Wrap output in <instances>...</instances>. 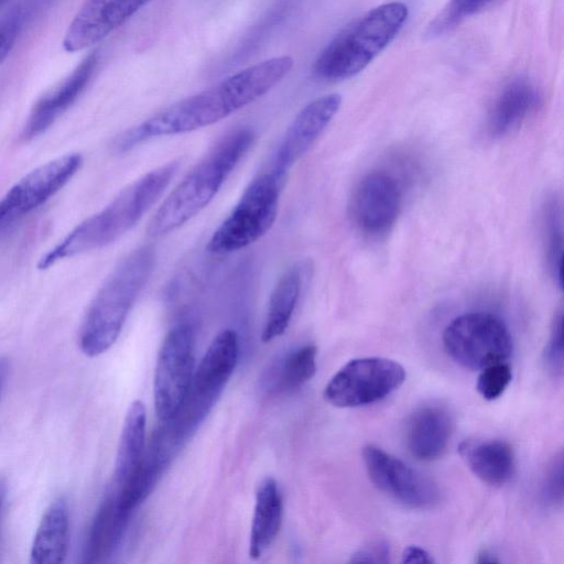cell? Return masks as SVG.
<instances>
[{
  "label": "cell",
  "instance_id": "obj_1",
  "mask_svg": "<svg viewBox=\"0 0 564 564\" xmlns=\"http://www.w3.org/2000/svg\"><path fill=\"white\" fill-rule=\"evenodd\" d=\"M292 66L293 58L286 55L249 66L127 130L116 140L115 148L124 152L151 138L189 132L216 123L268 93Z\"/></svg>",
  "mask_w": 564,
  "mask_h": 564
},
{
  "label": "cell",
  "instance_id": "obj_25",
  "mask_svg": "<svg viewBox=\"0 0 564 564\" xmlns=\"http://www.w3.org/2000/svg\"><path fill=\"white\" fill-rule=\"evenodd\" d=\"M316 356L317 348L313 344L289 351L279 366L275 389L290 391L310 381L316 372Z\"/></svg>",
  "mask_w": 564,
  "mask_h": 564
},
{
  "label": "cell",
  "instance_id": "obj_28",
  "mask_svg": "<svg viewBox=\"0 0 564 564\" xmlns=\"http://www.w3.org/2000/svg\"><path fill=\"white\" fill-rule=\"evenodd\" d=\"M495 0H448L443 11L435 18L429 28L430 35L443 34L466 18L478 13Z\"/></svg>",
  "mask_w": 564,
  "mask_h": 564
},
{
  "label": "cell",
  "instance_id": "obj_3",
  "mask_svg": "<svg viewBox=\"0 0 564 564\" xmlns=\"http://www.w3.org/2000/svg\"><path fill=\"white\" fill-rule=\"evenodd\" d=\"M154 262V249L142 246L129 253L107 278L90 302L79 328L78 344L86 356H99L116 343L153 272Z\"/></svg>",
  "mask_w": 564,
  "mask_h": 564
},
{
  "label": "cell",
  "instance_id": "obj_4",
  "mask_svg": "<svg viewBox=\"0 0 564 564\" xmlns=\"http://www.w3.org/2000/svg\"><path fill=\"white\" fill-rule=\"evenodd\" d=\"M253 139V132L246 128L224 137L163 200L149 223L148 235H167L203 210L250 149Z\"/></svg>",
  "mask_w": 564,
  "mask_h": 564
},
{
  "label": "cell",
  "instance_id": "obj_6",
  "mask_svg": "<svg viewBox=\"0 0 564 564\" xmlns=\"http://www.w3.org/2000/svg\"><path fill=\"white\" fill-rule=\"evenodd\" d=\"M284 175L268 170L245 189L229 216L216 229L207 249L216 254L238 251L263 237L273 226Z\"/></svg>",
  "mask_w": 564,
  "mask_h": 564
},
{
  "label": "cell",
  "instance_id": "obj_8",
  "mask_svg": "<svg viewBox=\"0 0 564 564\" xmlns=\"http://www.w3.org/2000/svg\"><path fill=\"white\" fill-rule=\"evenodd\" d=\"M443 346L455 362L470 370L505 362L512 354L507 325L488 312H469L454 318L444 329Z\"/></svg>",
  "mask_w": 564,
  "mask_h": 564
},
{
  "label": "cell",
  "instance_id": "obj_30",
  "mask_svg": "<svg viewBox=\"0 0 564 564\" xmlns=\"http://www.w3.org/2000/svg\"><path fill=\"white\" fill-rule=\"evenodd\" d=\"M544 362L555 377L563 373V311L554 317L549 340L544 349Z\"/></svg>",
  "mask_w": 564,
  "mask_h": 564
},
{
  "label": "cell",
  "instance_id": "obj_24",
  "mask_svg": "<svg viewBox=\"0 0 564 564\" xmlns=\"http://www.w3.org/2000/svg\"><path fill=\"white\" fill-rule=\"evenodd\" d=\"M302 285V274L297 267L289 269L279 279L269 300V306L261 340L269 343L281 336L288 328L293 315Z\"/></svg>",
  "mask_w": 564,
  "mask_h": 564
},
{
  "label": "cell",
  "instance_id": "obj_13",
  "mask_svg": "<svg viewBox=\"0 0 564 564\" xmlns=\"http://www.w3.org/2000/svg\"><path fill=\"white\" fill-rule=\"evenodd\" d=\"M402 207V192L397 180L381 171L367 174L356 186L350 213L354 223L369 235L388 231Z\"/></svg>",
  "mask_w": 564,
  "mask_h": 564
},
{
  "label": "cell",
  "instance_id": "obj_7",
  "mask_svg": "<svg viewBox=\"0 0 564 564\" xmlns=\"http://www.w3.org/2000/svg\"><path fill=\"white\" fill-rule=\"evenodd\" d=\"M239 356L238 335L225 329L216 335L194 370L186 397L172 420L185 436L208 414L231 377Z\"/></svg>",
  "mask_w": 564,
  "mask_h": 564
},
{
  "label": "cell",
  "instance_id": "obj_36",
  "mask_svg": "<svg viewBox=\"0 0 564 564\" xmlns=\"http://www.w3.org/2000/svg\"><path fill=\"white\" fill-rule=\"evenodd\" d=\"M7 496V482L3 479H0V520H1V512L4 505Z\"/></svg>",
  "mask_w": 564,
  "mask_h": 564
},
{
  "label": "cell",
  "instance_id": "obj_19",
  "mask_svg": "<svg viewBox=\"0 0 564 564\" xmlns=\"http://www.w3.org/2000/svg\"><path fill=\"white\" fill-rule=\"evenodd\" d=\"M458 453L473 474L490 486H503L514 474L513 449L502 440H465Z\"/></svg>",
  "mask_w": 564,
  "mask_h": 564
},
{
  "label": "cell",
  "instance_id": "obj_35",
  "mask_svg": "<svg viewBox=\"0 0 564 564\" xmlns=\"http://www.w3.org/2000/svg\"><path fill=\"white\" fill-rule=\"evenodd\" d=\"M477 563L484 564V563H498L499 560L496 557L495 554H492L488 550H482L477 554L476 558Z\"/></svg>",
  "mask_w": 564,
  "mask_h": 564
},
{
  "label": "cell",
  "instance_id": "obj_15",
  "mask_svg": "<svg viewBox=\"0 0 564 564\" xmlns=\"http://www.w3.org/2000/svg\"><path fill=\"white\" fill-rule=\"evenodd\" d=\"M341 105L339 94H328L308 102L293 119L278 148L271 170L286 176L318 139Z\"/></svg>",
  "mask_w": 564,
  "mask_h": 564
},
{
  "label": "cell",
  "instance_id": "obj_2",
  "mask_svg": "<svg viewBox=\"0 0 564 564\" xmlns=\"http://www.w3.org/2000/svg\"><path fill=\"white\" fill-rule=\"evenodd\" d=\"M169 162L124 187L104 209L88 217L51 248L37 262L47 270L67 258L106 247L131 230L161 197L178 170Z\"/></svg>",
  "mask_w": 564,
  "mask_h": 564
},
{
  "label": "cell",
  "instance_id": "obj_20",
  "mask_svg": "<svg viewBox=\"0 0 564 564\" xmlns=\"http://www.w3.org/2000/svg\"><path fill=\"white\" fill-rule=\"evenodd\" d=\"M68 547L69 509L67 500L59 497L51 502L40 521L31 547V563H62Z\"/></svg>",
  "mask_w": 564,
  "mask_h": 564
},
{
  "label": "cell",
  "instance_id": "obj_31",
  "mask_svg": "<svg viewBox=\"0 0 564 564\" xmlns=\"http://www.w3.org/2000/svg\"><path fill=\"white\" fill-rule=\"evenodd\" d=\"M542 497L547 505L557 506L563 501V453L551 459L542 484Z\"/></svg>",
  "mask_w": 564,
  "mask_h": 564
},
{
  "label": "cell",
  "instance_id": "obj_26",
  "mask_svg": "<svg viewBox=\"0 0 564 564\" xmlns=\"http://www.w3.org/2000/svg\"><path fill=\"white\" fill-rule=\"evenodd\" d=\"M50 2L51 0H24L0 21V64L8 57L24 26Z\"/></svg>",
  "mask_w": 564,
  "mask_h": 564
},
{
  "label": "cell",
  "instance_id": "obj_14",
  "mask_svg": "<svg viewBox=\"0 0 564 564\" xmlns=\"http://www.w3.org/2000/svg\"><path fill=\"white\" fill-rule=\"evenodd\" d=\"M149 0H85L69 23L63 46L67 52L90 47L121 26Z\"/></svg>",
  "mask_w": 564,
  "mask_h": 564
},
{
  "label": "cell",
  "instance_id": "obj_37",
  "mask_svg": "<svg viewBox=\"0 0 564 564\" xmlns=\"http://www.w3.org/2000/svg\"><path fill=\"white\" fill-rule=\"evenodd\" d=\"M8 0H0V7H2Z\"/></svg>",
  "mask_w": 564,
  "mask_h": 564
},
{
  "label": "cell",
  "instance_id": "obj_23",
  "mask_svg": "<svg viewBox=\"0 0 564 564\" xmlns=\"http://www.w3.org/2000/svg\"><path fill=\"white\" fill-rule=\"evenodd\" d=\"M145 408L140 400L131 403L121 431L115 464L113 486L126 484L140 468L145 446Z\"/></svg>",
  "mask_w": 564,
  "mask_h": 564
},
{
  "label": "cell",
  "instance_id": "obj_32",
  "mask_svg": "<svg viewBox=\"0 0 564 564\" xmlns=\"http://www.w3.org/2000/svg\"><path fill=\"white\" fill-rule=\"evenodd\" d=\"M390 561V546L386 541H375L356 551L349 562L351 563H388Z\"/></svg>",
  "mask_w": 564,
  "mask_h": 564
},
{
  "label": "cell",
  "instance_id": "obj_9",
  "mask_svg": "<svg viewBox=\"0 0 564 564\" xmlns=\"http://www.w3.org/2000/svg\"><path fill=\"white\" fill-rule=\"evenodd\" d=\"M404 380V368L392 359L356 358L330 378L324 389V399L337 408L368 405L387 398Z\"/></svg>",
  "mask_w": 564,
  "mask_h": 564
},
{
  "label": "cell",
  "instance_id": "obj_11",
  "mask_svg": "<svg viewBox=\"0 0 564 564\" xmlns=\"http://www.w3.org/2000/svg\"><path fill=\"white\" fill-rule=\"evenodd\" d=\"M83 164L79 153L44 163L20 178L0 199V232L62 189Z\"/></svg>",
  "mask_w": 564,
  "mask_h": 564
},
{
  "label": "cell",
  "instance_id": "obj_10",
  "mask_svg": "<svg viewBox=\"0 0 564 564\" xmlns=\"http://www.w3.org/2000/svg\"><path fill=\"white\" fill-rule=\"evenodd\" d=\"M194 332L185 323L171 328L161 345L153 394L155 413L162 423L175 416L186 397L194 373Z\"/></svg>",
  "mask_w": 564,
  "mask_h": 564
},
{
  "label": "cell",
  "instance_id": "obj_27",
  "mask_svg": "<svg viewBox=\"0 0 564 564\" xmlns=\"http://www.w3.org/2000/svg\"><path fill=\"white\" fill-rule=\"evenodd\" d=\"M546 258L554 281L562 289L563 231L561 213L556 203H551L545 212Z\"/></svg>",
  "mask_w": 564,
  "mask_h": 564
},
{
  "label": "cell",
  "instance_id": "obj_12",
  "mask_svg": "<svg viewBox=\"0 0 564 564\" xmlns=\"http://www.w3.org/2000/svg\"><path fill=\"white\" fill-rule=\"evenodd\" d=\"M362 459L371 482L399 503L426 509L440 499L436 484L400 458L375 445L362 449Z\"/></svg>",
  "mask_w": 564,
  "mask_h": 564
},
{
  "label": "cell",
  "instance_id": "obj_5",
  "mask_svg": "<svg viewBox=\"0 0 564 564\" xmlns=\"http://www.w3.org/2000/svg\"><path fill=\"white\" fill-rule=\"evenodd\" d=\"M408 17V6L398 1L369 10L321 52L313 67L315 75L326 80L356 76L397 37Z\"/></svg>",
  "mask_w": 564,
  "mask_h": 564
},
{
  "label": "cell",
  "instance_id": "obj_34",
  "mask_svg": "<svg viewBox=\"0 0 564 564\" xmlns=\"http://www.w3.org/2000/svg\"><path fill=\"white\" fill-rule=\"evenodd\" d=\"M9 375V362L6 358H0V399L4 390Z\"/></svg>",
  "mask_w": 564,
  "mask_h": 564
},
{
  "label": "cell",
  "instance_id": "obj_17",
  "mask_svg": "<svg viewBox=\"0 0 564 564\" xmlns=\"http://www.w3.org/2000/svg\"><path fill=\"white\" fill-rule=\"evenodd\" d=\"M453 424L452 414L445 406L427 404L415 409L405 423L408 451L422 462L440 458L451 441Z\"/></svg>",
  "mask_w": 564,
  "mask_h": 564
},
{
  "label": "cell",
  "instance_id": "obj_18",
  "mask_svg": "<svg viewBox=\"0 0 564 564\" xmlns=\"http://www.w3.org/2000/svg\"><path fill=\"white\" fill-rule=\"evenodd\" d=\"M540 93L534 84L522 76L510 80L496 97L488 117L487 130L500 138L518 128L539 106Z\"/></svg>",
  "mask_w": 564,
  "mask_h": 564
},
{
  "label": "cell",
  "instance_id": "obj_33",
  "mask_svg": "<svg viewBox=\"0 0 564 564\" xmlns=\"http://www.w3.org/2000/svg\"><path fill=\"white\" fill-rule=\"evenodd\" d=\"M402 562L403 563H420V564H430L433 563L434 560L431 554L422 547L411 545L404 549L402 553Z\"/></svg>",
  "mask_w": 564,
  "mask_h": 564
},
{
  "label": "cell",
  "instance_id": "obj_22",
  "mask_svg": "<svg viewBox=\"0 0 564 564\" xmlns=\"http://www.w3.org/2000/svg\"><path fill=\"white\" fill-rule=\"evenodd\" d=\"M130 517L119 508L111 489L101 501L91 523L85 545V561H106L117 549Z\"/></svg>",
  "mask_w": 564,
  "mask_h": 564
},
{
  "label": "cell",
  "instance_id": "obj_16",
  "mask_svg": "<svg viewBox=\"0 0 564 564\" xmlns=\"http://www.w3.org/2000/svg\"><path fill=\"white\" fill-rule=\"evenodd\" d=\"M97 63V52L90 53L62 82L37 99L23 127V140L30 141L41 135L77 100Z\"/></svg>",
  "mask_w": 564,
  "mask_h": 564
},
{
  "label": "cell",
  "instance_id": "obj_21",
  "mask_svg": "<svg viewBox=\"0 0 564 564\" xmlns=\"http://www.w3.org/2000/svg\"><path fill=\"white\" fill-rule=\"evenodd\" d=\"M283 517V500L276 481L267 477L256 491V502L249 539V556L258 560L279 534Z\"/></svg>",
  "mask_w": 564,
  "mask_h": 564
},
{
  "label": "cell",
  "instance_id": "obj_29",
  "mask_svg": "<svg viewBox=\"0 0 564 564\" xmlns=\"http://www.w3.org/2000/svg\"><path fill=\"white\" fill-rule=\"evenodd\" d=\"M511 379L510 366L506 361L498 362L480 370L476 388L484 399L492 401L505 392Z\"/></svg>",
  "mask_w": 564,
  "mask_h": 564
}]
</instances>
